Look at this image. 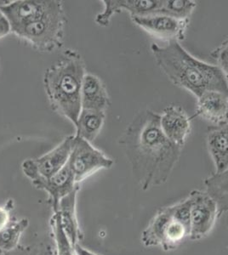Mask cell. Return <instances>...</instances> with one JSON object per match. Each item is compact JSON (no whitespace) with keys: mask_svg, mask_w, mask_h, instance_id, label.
<instances>
[{"mask_svg":"<svg viewBox=\"0 0 228 255\" xmlns=\"http://www.w3.org/2000/svg\"><path fill=\"white\" fill-rule=\"evenodd\" d=\"M190 200V238L192 241L202 240L208 237L219 218V209L215 200L206 191L194 190Z\"/></svg>","mask_w":228,"mask_h":255,"instance_id":"obj_7","label":"cell"},{"mask_svg":"<svg viewBox=\"0 0 228 255\" xmlns=\"http://www.w3.org/2000/svg\"><path fill=\"white\" fill-rule=\"evenodd\" d=\"M196 5V2L193 0H164L163 5L157 12L181 20H189Z\"/></svg>","mask_w":228,"mask_h":255,"instance_id":"obj_20","label":"cell"},{"mask_svg":"<svg viewBox=\"0 0 228 255\" xmlns=\"http://www.w3.org/2000/svg\"><path fill=\"white\" fill-rule=\"evenodd\" d=\"M61 7V2L55 0H16L0 5V10L9 20L12 32L21 26L40 20Z\"/></svg>","mask_w":228,"mask_h":255,"instance_id":"obj_9","label":"cell"},{"mask_svg":"<svg viewBox=\"0 0 228 255\" xmlns=\"http://www.w3.org/2000/svg\"><path fill=\"white\" fill-rule=\"evenodd\" d=\"M84 75L80 55L69 50L43 76V84L53 109L74 126L82 110L81 90Z\"/></svg>","mask_w":228,"mask_h":255,"instance_id":"obj_3","label":"cell"},{"mask_svg":"<svg viewBox=\"0 0 228 255\" xmlns=\"http://www.w3.org/2000/svg\"><path fill=\"white\" fill-rule=\"evenodd\" d=\"M103 12L96 15L95 22L99 26H107L113 15L125 10L130 17L148 15L157 12L163 5L164 0H103Z\"/></svg>","mask_w":228,"mask_h":255,"instance_id":"obj_12","label":"cell"},{"mask_svg":"<svg viewBox=\"0 0 228 255\" xmlns=\"http://www.w3.org/2000/svg\"><path fill=\"white\" fill-rule=\"evenodd\" d=\"M64 23L63 9L61 7L40 20L21 26L12 32L29 42L35 49L51 51L61 45Z\"/></svg>","mask_w":228,"mask_h":255,"instance_id":"obj_5","label":"cell"},{"mask_svg":"<svg viewBox=\"0 0 228 255\" xmlns=\"http://www.w3.org/2000/svg\"><path fill=\"white\" fill-rule=\"evenodd\" d=\"M53 238L55 240L57 255H76L75 251L65 234L58 213H54L52 218Z\"/></svg>","mask_w":228,"mask_h":255,"instance_id":"obj_22","label":"cell"},{"mask_svg":"<svg viewBox=\"0 0 228 255\" xmlns=\"http://www.w3.org/2000/svg\"><path fill=\"white\" fill-rule=\"evenodd\" d=\"M21 168L24 174L32 181L36 188L48 193L54 213L57 211L60 201L78 186V183L76 182L74 174L68 164L49 178H44L38 174L33 159L25 160L21 164Z\"/></svg>","mask_w":228,"mask_h":255,"instance_id":"obj_6","label":"cell"},{"mask_svg":"<svg viewBox=\"0 0 228 255\" xmlns=\"http://www.w3.org/2000/svg\"><path fill=\"white\" fill-rule=\"evenodd\" d=\"M11 32V26L3 12L0 10V38L5 37Z\"/></svg>","mask_w":228,"mask_h":255,"instance_id":"obj_26","label":"cell"},{"mask_svg":"<svg viewBox=\"0 0 228 255\" xmlns=\"http://www.w3.org/2000/svg\"><path fill=\"white\" fill-rule=\"evenodd\" d=\"M14 200L9 199L4 205L0 206V231L4 229L11 222V212L14 209Z\"/></svg>","mask_w":228,"mask_h":255,"instance_id":"obj_25","label":"cell"},{"mask_svg":"<svg viewBox=\"0 0 228 255\" xmlns=\"http://www.w3.org/2000/svg\"><path fill=\"white\" fill-rule=\"evenodd\" d=\"M156 63L176 86L199 97L208 90L228 94V83L217 65L200 61L191 55L178 41L166 45L152 44Z\"/></svg>","mask_w":228,"mask_h":255,"instance_id":"obj_2","label":"cell"},{"mask_svg":"<svg viewBox=\"0 0 228 255\" xmlns=\"http://www.w3.org/2000/svg\"><path fill=\"white\" fill-rule=\"evenodd\" d=\"M206 144L214 162L216 173L222 174L228 169V123L210 128Z\"/></svg>","mask_w":228,"mask_h":255,"instance_id":"obj_15","label":"cell"},{"mask_svg":"<svg viewBox=\"0 0 228 255\" xmlns=\"http://www.w3.org/2000/svg\"><path fill=\"white\" fill-rule=\"evenodd\" d=\"M110 99L104 83L97 76L85 73L81 90L82 109L106 112Z\"/></svg>","mask_w":228,"mask_h":255,"instance_id":"obj_16","label":"cell"},{"mask_svg":"<svg viewBox=\"0 0 228 255\" xmlns=\"http://www.w3.org/2000/svg\"><path fill=\"white\" fill-rule=\"evenodd\" d=\"M67 164L74 174L76 182L80 183L101 169L111 168L113 160L94 147L91 143L74 136Z\"/></svg>","mask_w":228,"mask_h":255,"instance_id":"obj_8","label":"cell"},{"mask_svg":"<svg viewBox=\"0 0 228 255\" xmlns=\"http://www.w3.org/2000/svg\"><path fill=\"white\" fill-rule=\"evenodd\" d=\"M134 176L143 191L167 182L182 149L163 133L159 114L146 109L136 115L123 139Z\"/></svg>","mask_w":228,"mask_h":255,"instance_id":"obj_1","label":"cell"},{"mask_svg":"<svg viewBox=\"0 0 228 255\" xmlns=\"http://www.w3.org/2000/svg\"></svg>","mask_w":228,"mask_h":255,"instance_id":"obj_28","label":"cell"},{"mask_svg":"<svg viewBox=\"0 0 228 255\" xmlns=\"http://www.w3.org/2000/svg\"><path fill=\"white\" fill-rule=\"evenodd\" d=\"M29 226L26 218L12 220L4 229L0 231V254L6 255L20 246V240Z\"/></svg>","mask_w":228,"mask_h":255,"instance_id":"obj_19","label":"cell"},{"mask_svg":"<svg viewBox=\"0 0 228 255\" xmlns=\"http://www.w3.org/2000/svg\"><path fill=\"white\" fill-rule=\"evenodd\" d=\"M4 255H57L55 240L44 238L26 246H19L16 250Z\"/></svg>","mask_w":228,"mask_h":255,"instance_id":"obj_21","label":"cell"},{"mask_svg":"<svg viewBox=\"0 0 228 255\" xmlns=\"http://www.w3.org/2000/svg\"><path fill=\"white\" fill-rule=\"evenodd\" d=\"M73 249H74V251H75L76 255H97L95 253L91 252L90 250L84 249L79 244L74 246Z\"/></svg>","mask_w":228,"mask_h":255,"instance_id":"obj_27","label":"cell"},{"mask_svg":"<svg viewBox=\"0 0 228 255\" xmlns=\"http://www.w3.org/2000/svg\"><path fill=\"white\" fill-rule=\"evenodd\" d=\"M74 136H68L56 147L44 154L42 157L33 159L38 174L44 178H49L67 165L72 152Z\"/></svg>","mask_w":228,"mask_h":255,"instance_id":"obj_14","label":"cell"},{"mask_svg":"<svg viewBox=\"0 0 228 255\" xmlns=\"http://www.w3.org/2000/svg\"><path fill=\"white\" fill-rule=\"evenodd\" d=\"M190 200L159 209L141 236L147 248L159 247L166 252L179 248L190 238Z\"/></svg>","mask_w":228,"mask_h":255,"instance_id":"obj_4","label":"cell"},{"mask_svg":"<svg viewBox=\"0 0 228 255\" xmlns=\"http://www.w3.org/2000/svg\"><path fill=\"white\" fill-rule=\"evenodd\" d=\"M159 125L165 136L175 145L183 148L191 133V119L177 105H170L159 114Z\"/></svg>","mask_w":228,"mask_h":255,"instance_id":"obj_11","label":"cell"},{"mask_svg":"<svg viewBox=\"0 0 228 255\" xmlns=\"http://www.w3.org/2000/svg\"><path fill=\"white\" fill-rule=\"evenodd\" d=\"M131 20L145 32L168 42L184 40L189 24V20H181L159 12L133 16Z\"/></svg>","mask_w":228,"mask_h":255,"instance_id":"obj_10","label":"cell"},{"mask_svg":"<svg viewBox=\"0 0 228 255\" xmlns=\"http://www.w3.org/2000/svg\"><path fill=\"white\" fill-rule=\"evenodd\" d=\"M79 186L71 193L64 197L58 205L57 211L61 226L70 244L74 248L80 240V228L77 218V197Z\"/></svg>","mask_w":228,"mask_h":255,"instance_id":"obj_17","label":"cell"},{"mask_svg":"<svg viewBox=\"0 0 228 255\" xmlns=\"http://www.w3.org/2000/svg\"><path fill=\"white\" fill-rule=\"evenodd\" d=\"M212 186L217 196L228 204V169L212 177Z\"/></svg>","mask_w":228,"mask_h":255,"instance_id":"obj_24","label":"cell"},{"mask_svg":"<svg viewBox=\"0 0 228 255\" xmlns=\"http://www.w3.org/2000/svg\"><path fill=\"white\" fill-rule=\"evenodd\" d=\"M211 56L228 83V37L211 52Z\"/></svg>","mask_w":228,"mask_h":255,"instance_id":"obj_23","label":"cell"},{"mask_svg":"<svg viewBox=\"0 0 228 255\" xmlns=\"http://www.w3.org/2000/svg\"><path fill=\"white\" fill-rule=\"evenodd\" d=\"M105 112L82 109L76 124V137L91 143L98 136L104 125Z\"/></svg>","mask_w":228,"mask_h":255,"instance_id":"obj_18","label":"cell"},{"mask_svg":"<svg viewBox=\"0 0 228 255\" xmlns=\"http://www.w3.org/2000/svg\"><path fill=\"white\" fill-rule=\"evenodd\" d=\"M196 115L216 126L228 123V94L208 90L197 97Z\"/></svg>","mask_w":228,"mask_h":255,"instance_id":"obj_13","label":"cell"}]
</instances>
